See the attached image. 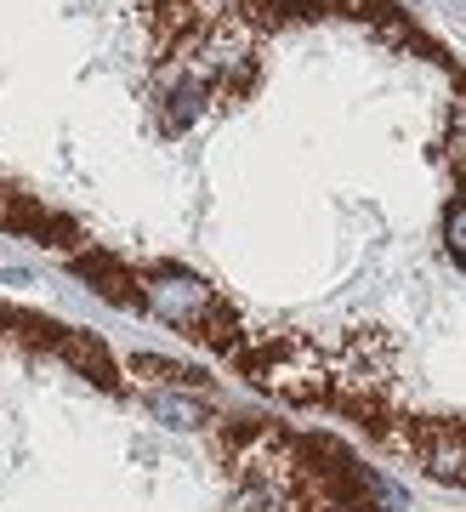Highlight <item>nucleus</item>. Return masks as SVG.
<instances>
[{
	"instance_id": "f257e3e1",
	"label": "nucleus",
	"mask_w": 466,
	"mask_h": 512,
	"mask_svg": "<svg viewBox=\"0 0 466 512\" xmlns=\"http://www.w3.org/2000/svg\"><path fill=\"white\" fill-rule=\"evenodd\" d=\"M57 359L74 370V376H86L97 393H126V370L114 365V353L91 336V330H74L63 325V342H57Z\"/></svg>"
},
{
	"instance_id": "f03ea898",
	"label": "nucleus",
	"mask_w": 466,
	"mask_h": 512,
	"mask_svg": "<svg viewBox=\"0 0 466 512\" xmlns=\"http://www.w3.org/2000/svg\"><path fill=\"white\" fill-rule=\"evenodd\" d=\"M74 274L86 279V285H91L97 296H103V302L143 313V291H137V274H131V268H126V262H120L114 251H74Z\"/></svg>"
}]
</instances>
